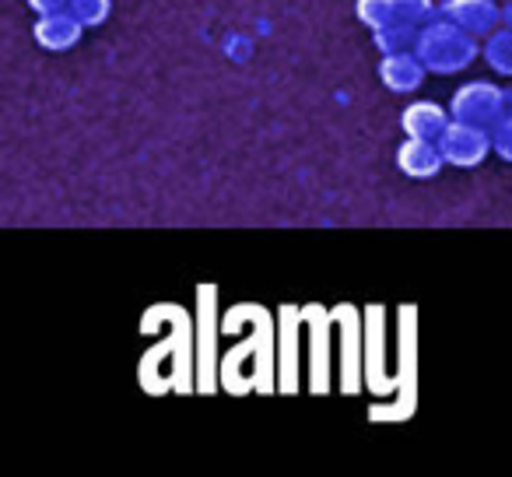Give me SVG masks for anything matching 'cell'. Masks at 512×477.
Here are the masks:
<instances>
[{"label": "cell", "mask_w": 512, "mask_h": 477, "mask_svg": "<svg viewBox=\"0 0 512 477\" xmlns=\"http://www.w3.org/2000/svg\"><path fill=\"white\" fill-rule=\"evenodd\" d=\"M414 53L428 67V74H460L474 64L481 46H477V36H470L467 29H460V25L442 15L421 25Z\"/></svg>", "instance_id": "6da1fadb"}, {"label": "cell", "mask_w": 512, "mask_h": 477, "mask_svg": "<svg viewBox=\"0 0 512 477\" xmlns=\"http://www.w3.org/2000/svg\"><path fill=\"white\" fill-rule=\"evenodd\" d=\"M505 106H509V95H505L495 81H467V85L456 88L453 99H449L453 120L488 127V130L505 116Z\"/></svg>", "instance_id": "7a4b0ae2"}, {"label": "cell", "mask_w": 512, "mask_h": 477, "mask_svg": "<svg viewBox=\"0 0 512 477\" xmlns=\"http://www.w3.org/2000/svg\"><path fill=\"white\" fill-rule=\"evenodd\" d=\"M439 151H442V158H446V165H453V169H477V165L495 151V144H491L488 127L449 120L446 134L439 137Z\"/></svg>", "instance_id": "3957f363"}, {"label": "cell", "mask_w": 512, "mask_h": 477, "mask_svg": "<svg viewBox=\"0 0 512 477\" xmlns=\"http://www.w3.org/2000/svg\"><path fill=\"white\" fill-rule=\"evenodd\" d=\"M81 36H85V22L71 8L53 11V15H39L36 25H32V39L46 53H71L81 43Z\"/></svg>", "instance_id": "277c9868"}, {"label": "cell", "mask_w": 512, "mask_h": 477, "mask_svg": "<svg viewBox=\"0 0 512 477\" xmlns=\"http://www.w3.org/2000/svg\"><path fill=\"white\" fill-rule=\"evenodd\" d=\"M442 15L460 25V29H467L470 36L484 39L502 25V4L498 0H446Z\"/></svg>", "instance_id": "5b68a950"}, {"label": "cell", "mask_w": 512, "mask_h": 477, "mask_svg": "<svg viewBox=\"0 0 512 477\" xmlns=\"http://www.w3.org/2000/svg\"><path fill=\"white\" fill-rule=\"evenodd\" d=\"M425 78H428V67L421 64V57L414 50L383 53V60H379V81H383L393 95H414Z\"/></svg>", "instance_id": "8992f818"}, {"label": "cell", "mask_w": 512, "mask_h": 477, "mask_svg": "<svg viewBox=\"0 0 512 477\" xmlns=\"http://www.w3.org/2000/svg\"><path fill=\"white\" fill-rule=\"evenodd\" d=\"M446 165L439 151V141H425V137H404L397 148V169L407 179H435Z\"/></svg>", "instance_id": "52a82bcc"}, {"label": "cell", "mask_w": 512, "mask_h": 477, "mask_svg": "<svg viewBox=\"0 0 512 477\" xmlns=\"http://www.w3.org/2000/svg\"><path fill=\"white\" fill-rule=\"evenodd\" d=\"M449 120H453V113H449L442 102H411V106L400 113V130H404L407 137H425V141H439L442 134H446Z\"/></svg>", "instance_id": "ba28073f"}, {"label": "cell", "mask_w": 512, "mask_h": 477, "mask_svg": "<svg viewBox=\"0 0 512 477\" xmlns=\"http://www.w3.org/2000/svg\"><path fill=\"white\" fill-rule=\"evenodd\" d=\"M481 57L502 78H512V29L509 25H498L491 36H484L481 43Z\"/></svg>", "instance_id": "9c48e42d"}, {"label": "cell", "mask_w": 512, "mask_h": 477, "mask_svg": "<svg viewBox=\"0 0 512 477\" xmlns=\"http://www.w3.org/2000/svg\"><path fill=\"white\" fill-rule=\"evenodd\" d=\"M418 25H407V22H390L383 29L372 32V43H376L379 53H407L418 46Z\"/></svg>", "instance_id": "30bf717a"}, {"label": "cell", "mask_w": 512, "mask_h": 477, "mask_svg": "<svg viewBox=\"0 0 512 477\" xmlns=\"http://www.w3.org/2000/svg\"><path fill=\"white\" fill-rule=\"evenodd\" d=\"M355 18L369 32H376L383 25L397 22V8H393V0H355Z\"/></svg>", "instance_id": "8fae6325"}, {"label": "cell", "mask_w": 512, "mask_h": 477, "mask_svg": "<svg viewBox=\"0 0 512 477\" xmlns=\"http://www.w3.org/2000/svg\"><path fill=\"white\" fill-rule=\"evenodd\" d=\"M71 11L85 22V29H99L113 15V0H71Z\"/></svg>", "instance_id": "7c38bea8"}, {"label": "cell", "mask_w": 512, "mask_h": 477, "mask_svg": "<svg viewBox=\"0 0 512 477\" xmlns=\"http://www.w3.org/2000/svg\"><path fill=\"white\" fill-rule=\"evenodd\" d=\"M393 8H397V22L418 25V29L435 18V0H393Z\"/></svg>", "instance_id": "4fadbf2b"}, {"label": "cell", "mask_w": 512, "mask_h": 477, "mask_svg": "<svg viewBox=\"0 0 512 477\" xmlns=\"http://www.w3.org/2000/svg\"><path fill=\"white\" fill-rule=\"evenodd\" d=\"M491 144H495V155L502 162H512V113H505L502 120L491 127Z\"/></svg>", "instance_id": "5bb4252c"}, {"label": "cell", "mask_w": 512, "mask_h": 477, "mask_svg": "<svg viewBox=\"0 0 512 477\" xmlns=\"http://www.w3.org/2000/svg\"><path fill=\"white\" fill-rule=\"evenodd\" d=\"M36 15H53V11H67L71 8V0H25Z\"/></svg>", "instance_id": "9a60e30c"}, {"label": "cell", "mask_w": 512, "mask_h": 477, "mask_svg": "<svg viewBox=\"0 0 512 477\" xmlns=\"http://www.w3.org/2000/svg\"><path fill=\"white\" fill-rule=\"evenodd\" d=\"M502 25H509L512 29V0H505L502 4Z\"/></svg>", "instance_id": "2e32d148"}, {"label": "cell", "mask_w": 512, "mask_h": 477, "mask_svg": "<svg viewBox=\"0 0 512 477\" xmlns=\"http://www.w3.org/2000/svg\"><path fill=\"white\" fill-rule=\"evenodd\" d=\"M498 4H505V0H498Z\"/></svg>", "instance_id": "e0dca14e"}, {"label": "cell", "mask_w": 512, "mask_h": 477, "mask_svg": "<svg viewBox=\"0 0 512 477\" xmlns=\"http://www.w3.org/2000/svg\"><path fill=\"white\" fill-rule=\"evenodd\" d=\"M509 102H512V95H509Z\"/></svg>", "instance_id": "ac0fdd59"}]
</instances>
